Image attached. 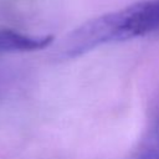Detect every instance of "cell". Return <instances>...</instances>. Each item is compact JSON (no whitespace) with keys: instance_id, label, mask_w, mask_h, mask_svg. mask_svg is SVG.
I'll list each match as a JSON object with an SVG mask.
<instances>
[{"instance_id":"obj_1","label":"cell","mask_w":159,"mask_h":159,"mask_svg":"<svg viewBox=\"0 0 159 159\" xmlns=\"http://www.w3.org/2000/svg\"><path fill=\"white\" fill-rule=\"evenodd\" d=\"M157 32H159V0H145L84 22L66 37L62 55L77 57L106 43Z\"/></svg>"},{"instance_id":"obj_2","label":"cell","mask_w":159,"mask_h":159,"mask_svg":"<svg viewBox=\"0 0 159 159\" xmlns=\"http://www.w3.org/2000/svg\"><path fill=\"white\" fill-rule=\"evenodd\" d=\"M52 41V35L34 36L11 29H0V53L37 51L46 48Z\"/></svg>"},{"instance_id":"obj_3","label":"cell","mask_w":159,"mask_h":159,"mask_svg":"<svg viewBox=\"0 0 159 159\" xmlns=\"http://www.w3.org/2000/svg\"><path fill=\"white\" fill-rule=\"evenodd\" d=\"M133 159H159V116H155Z\"/></svg>"}]
</instances>
